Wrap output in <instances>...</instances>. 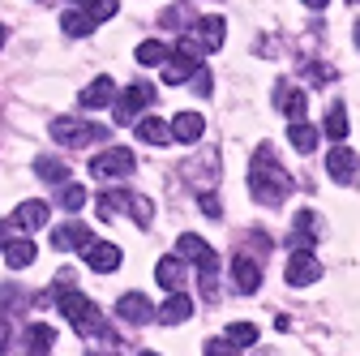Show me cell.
Masks as SVG:
<instances>
[{
  "label": "cell",
  "mask_w": 360,
  "mask_h": 356,
  "mask_svg": "<svg viewBox=\"0 0 360 356\" xmlns=\"http://www.w3.org/2000/svg\"><path fill=\"white\" fill-rule=\"evenodd\" d=\"M249 193L262 202V206H283L288 193H292V176L275 163V151L262 146L253 155V167H249Z\"/></svg>",
  "instance_id": "cell-1"
},
{
  "label": "cell",
  "mask_w": 360,
  "mask_h": 356,
  "mask_svg": "<svg viewBox=\"0 0 360 356\" xmlns=\"http://www.w3.org/2000/svg\"><path fill=\"white\" fill-rule=\"evenodd\" d=\"M56 305H60V314L73 322L77 335H103V339L112 343V331L103 326V318H99V309H95V300H90V296H82V292H73V288H60V292H56Z\"/></svg>",
  "instance_id": "cell-2"
},
{
  "label": "cell",
  "mask_w": 360,
  "mask_h": 356,
  "mask_svg": "<svg viewBox=\"0 0 360 356\" xmlns=\"http://www.w3.org/2000/svg\"><path fill=\"white\" fill-rule=\"evenodd\" d=\"M52 138L65 146H90V142H103L108 129L95 120H82V116H56L52 120Z\"/></svg>",
  "instance_id": "cell-3"
},
{
  "label": "cell",
  "mask_w": 360,
  "mask_h": 356,
  "mask_svg": "<svg viewBox=\"0 0 360 356\" xmlns=\"http://www.w3.org/2000/svg\"><path fill=\"white\" fill-rule=\"evenodd\" d=\"M155 99V91H150V86L146 82H138V86H129V91L124 95H116L112 99V112H116V125H133V120H138L142 116V108Z\"/></svg>",
  "instance_id": "cell-4"
},
{
  "label": "cell",
  "mask_w": 360,
  "mask_h": 356,
  "mask_svg": "<svg viewBox=\"0 0 360 356\" xmlns=\"http://www.w3.org/2000/svg\"><path fill=\"white\" fill-rule=\"evenodd\" d=\"M133 172V151L124 146H108L103 155L90 159V176H99V181H112V176H129Z\"/></svg>",
  "instance_id": "cell-5"
},
{
  "label": "cell",
  "mask_w": 360,
  "mask_h": 356,
  "mask_svg": "<svg viewBox=\"0 0 360 356\" xmlns=\"http://www.w3.org/2000/svg\"><path fill=\"white\" fill-rule=\"evenodd\" d=\"M82 258H86V266L95 275H112L116 266H120V249L112 245V241H99V236H90L86 245H82Z\"/></svg>",
  "instance_id": "cell-6"
},
{
  "label": "cell",
  "mask_w": 360,
  "mask_h": 356,
  "mask_svg": "<svg viewBox=\"0 0 360 356\" xmlns=\"http://www.w3.org/2000/svg\"><path fill=\"white\" fill-rule=\"evenodd\" d=\"M176 258L198 262V266H202V275H219V258H214V249H210L202 236H193V232H185V236L176 241Z\"/></svg>",
  "instance_id": "cell-7"
},
{
  "label": "cell",
  "mask_w": 360,
  "mask_h": 356,
  "mask_svg": "<svg viewBox=\"0 0 360 356\" xmlns=\"http://www.w3.org/2000/svg\"><path fill=\"white\" fill-rule=\"evenodd\" d=\"M318 275H322V262L313 258L309 249H292V258H288V284L292 288H309Z\"/></svg>",
  "instance_id": "cell-8"
},
{
  "label": "cell",
  "mask_w": 360,
  "mask_h": 356,
  "mask_svg": "<svg viewBox=\"0 0 360 356\" xmlns=\"http://www.w3.org/2000/svg\"><path fill=\"white\" fill-rule=\"evenodd\" d=\"M52 219V206L48 202H39V198H30V202H22L13 215H9V228H22V232H34V228H43Z\"/></svg>",
  "instance_id": "cell-9"
},
{
  "label": "cell",
  "mask_w": 360,
  "mask_h": 356,
  "mask_svg": "<svg viewBox=\"0 0 360 356\" xmlns=\"http://www.w3.org/2000/svg\"><path fill=\"white\" fill-rule=\"evenodd\" d=\"M116 314L124 318V322H133V326H150L155 322V314L159 309L142 296V292H129V296H120V305H116Z\"/></svg>",
  "instance_id": "cell-10"
},
{
  "label": "cell",
  "mask_w": 360,
  "mask_h": 356,
  "mask_svg": "<svg viewBox=\"0 0 360 356\" xmlns=\"http://www.w3.org/2000/svg\"><path fill=\"white\" fill-rule=\"evenodd\" d=\"M356 167H360V159H356L347 146H330V155H326V172H330V181L352 185V181H356Z\"/></svg>",
  "instance_id": "cell-11"
},
{
  "label": "cell",
  "mask_w": 360,
  "mask_h": 356,
  "mask_svg": "<svg viewBox=\"0 0 360 356\" xmlns=\"http://www.w3.org/2000/svg\"><path fill=\"white\" fill-rule=\"evenodd\" d=\"M189 34H198V48H206V52H219L223 48V39H228V22H223L219 13H210V18H202Z\"/></svg>",
  "instance_id": "cell-12"
},
{
  "label": "cell",
  "mask_w": 360,
  "mask_h": 356,
  "mask_svg": "<svg viewBox=\"0 0 360 356\" xmlns=\"http://www.w3.org/2000/svg\"><path fill=\"white\" fill-rule=\"evenodd\" d=\"M112 99H116V82H112L108 73H103V77H95V82H90L86 91H82V108H86V112L112 108Z\"/></svg>",
  "instance_id": "cell-13"
},
{
  "label": "cell",
  "mask_w": 360,
  "mask_h": 356,
  "mask_svg": "<svg viewBox=\"0 0 360 356\" xmlns=\"http://www.w3.org/2000/svg\"><path fill=\"white\" fill-rule=\"evenodd\" d=\"M232 279H236V292H245V296H253L257 288H262V266L253 262V258H232Z\"/></svg>",
  "instance_id": "cell-14"
},
{
  "label": "cell",
  "mask_w": 360,
  "mask_h": 356,
  "mask_svg": "<svg viewBox=\"0 0 360 356\" xmlns=\"http://www.w3.org/2000/svg\"><path fill=\"white\" fill-rule=\"evenodd\" d=\"M167 129H172V142H189V146H193L202 133H206V120H202L198 112H180Z\"/></svg>",
  "instance_id": "cell-15"
},
{
  "label": "cell",
  "mask_w": 360,
  "mask_h": 356,
  "mask_svg": "<svg viewBox=\"0 0 360 356\" xmlns=\"http://www.w3.org/2000/svg\"><path fill=\"white\" fill-rule=\"evenodd\" d=\"M159 322H167V326H176V322H185V318H193V300L185 296V292H172L163 305H159V314H155Z\"/></svg>",
  "instance_id": "cell-16"
},
{
  "label": "cell",
  "mask_w": 360,
  "mask_h": 356,
  "mask_svg": "<svg viewBox=\"0 0 360 356\" xmlns=\"http://www.w3.org/2000/svg\"><path fill=\"white\" fill-rule=\"evenodd\" d=\"M133 125H138V138H142L146 146H167V142H172V129H167V120H159V116H138Z\"/></svg>",
  "instance_id": "cell-17"
},
{
  "label": "cell",
  "mask_w": 360,
  "mask_h": 356,
  "mask_svg": "<svg viewBox=\"0 0 360 356\" xmlns=\"http://www.w3.org/2000/svg\"><path fill=\"white\" fill-rule=\"evenodd\" d=\"M155 279H159L167 292H180V288H185V262H180L176 253H172V258H159V266H155Z\"/></svg>",
  "instance_id": "cell-18"
},
{
  "label": "cell",
  "mask_w": 360,
  "mask_h": 356,
  "mask_svg": "<svg viewBox=\"0 0 360 356\" xmlns=\"http://www.w3.org/2000/svg\"><path fill=\"white\" fill-rule=\"evenodd\" d=\"M22 343H26L34 356H48V352H52V343H56V331H52L48 322H34V326H26Z\"/></svg>",
  "instance_id": "cell-19"
},
{
  "label": "cell",
  "mask_w": 360,
  "mask_h": 356,
  "mask_svg": "<svg viewBox=\"0 0 360 356\" xmlns=\"http://www.w3.org/2000/svg\"><path fill=\"white\" fill-rule=\"evenodd\" d=\"M159 69H163V82H172V86H176V82H189V77H193V73H198L202 65H198V61H189V56H180V52H176V56H167V61H163Z\"/></svg>",
  "instance_id": "cell-20"
},
{
  "label": "cell",
  "mask_w": 360,
  "mask_h": 356,
  "mask_svg": "<svg viewBox=\"0 0 360 356\" xmlns=\"http://www.w3.org/2000/svg\"><path fill=\"white\" fill-rule=\"evenodd\" d=\"M86 241H90V228H86V224H65V228H56V236H52L56 249H82Z\"/></svg>",
  "instance_id": "cell-21"
},
{
  "label": "cell",
  "mask_w": 360,
  "mask_h": 356,
  "mask_svg": "<svg viewBox=\"0 0 360 356\" xmlns=\"http://www.w3.org/2000/svg\"><path fill=\"white\" fill-rule=\"evenodd\" d=\"M60 30H65L69 39H86L90 30H95V22H90L82 9H69V13H60Z\"/></svg>",
  "instance_id": "cell-22"
},
{
  "label": "cell",
  "mask_w": 360,
  "mask_h": 356,
  "mask_svg": "<svg viewBox=\"0 0 360 356\" xmlns=\"http://www.w3.org/2000/svg\"><path fill=\"white\" fill-rule=\"evenodd\" d=\"M288 138H292V146H296L300 155L318 151V129H313V125H304V120H292V133H288Z\"/></svg>",
  "instance_id": "cell-23"
},
{
  "label": "cell",
  "mask_w": 360,
  "mask_h": 356,
  "mask_svg": "<svg viewBox=\"0 0 360 356\" xmlns=\"http://www.w3.org/2000/svg\"><path fill=\"white\" fill-rule=\"evenodd\" d=\"M279 108H283V116L288 120H304V95L300 91H292V86H279Z\"/></svg>",
  "instance_id": "cell-24"
},
{
  "label": "cell",
  "mask_w": 360,
  "mask_h": 356,
  "mask_svg": "<svg viewBox=\"0 0 360 356\" xmlns=\"http://www.w3.org/2000/svg\"><path fill=\"white\" fill-rule=\"evenodd\" d=\"M5 262L13 266V271H22V266L34 262V245H30V241H9V245H5Z\"/></svg>",
  "instance_id": "cell-25"
},
{
  "label": "cell",
  "mask_w": 360,
  "mask_h": 356,
  "mask_svg": "<svg viewBox=\"0 0 360 356\" xmlns=\"http://www.w3.org/2000/svg\"><path fill=\"white\" fill-rule=\"evenodd\" d=\"M326 138H335V146L347 138V112H343V103H330V112H326Z\"/></svg>",
  "instance_id": "cell-26"
},
{
  "label": "cell",
  "mask_w": 360,
  "mask_h": 356,
  "mask_svg": "<svg viewBox=\"0 0 360 356\" xmlns=\"http://www.w3.org/2000/svg\"><path fill=\"white\" fill-rule=\"evenodd\" d=\"M309 245H313V215L300 210L296 224H292V249H309Z\"/></svg>",
  "instance_id": "cell-27"
},
{
  "label": "cell",
  "mask_w": 360,
  "mask_h": 356,
  "mask_svg": "<svg viewBox=\"0 0 360 356\" xmlns=\"http://www.w3.org/2000/svg\"><path fill=\"white\" fill-rule=\"evenodd\" d=\"M77 5H82V13L90 18V22H108V18H116V0H77Z\"/></svg>",
  "instance_id": "cell-28"
},
{
  "label": "cell",
  "mask_w": 360,
  "mask_h": 356,
  "mask_svg": "<svg viewBox=\"0 0 360 356\" xmlns=\"http://www.w3.org/2000/svg\"><path fill=\"white\" fill-rule=\"evenodd\" d=\"M34 172H39L48 185H65V181H69V167H65L60 159H39V163H34Z\"/></svg>",
  "instance_id": "cell-29"
},
{
  "label": "cell",
  "mask_w": 360,
  "mask_h": 356,
  "mask_svg": "<svg viewBox=\"0 0 360 356\" xmlns=\"http://www.w3.org/2000/svg\"><path fill=\"white\" fill-rule=\"evenodd\" d=\"M138 61L142 65H163L167 61V48H163L159 39H146V43H138Z\"/></svg>",
  "instance_id": "cell-30"
},
{
  "label": "cell",
  "mask_w": 360,
  "mask_h": 356,
  "mask_svg": "<svg viewBox=\"0 0 360 356\" xmlns=\"http://www.w3.org/2000/svg\"><path fill=\"white\" fill-rule=\"evenodd\" d=\"M228 343H236V348L257 343V326H253V322H232V326H228Z\"/></svg>",
  "instance_id": "cell-31"
},
{
  "label": "cell",
  "mask_w": 360,
  "mask_h": 356,
  "mask_svg": "<svg viewBox=\"0 0 360 356\" xmlns=\"http://www.w3.org/2000/svg\"><path fill=\"white\" fill-rule=\"evenodd\" d=\"M60 206H65V210H82V206H86V189L65 181V189H60Z\"/></svg>",
  "instance_id": "cell-32"
},
{
  "label": "cell",
  "mask_w": 360,
  "mask_h": 356,
  "mask_svg": "<svg viewBox=\"0 0 360 356\" xmlns=\"http://www.w3.org/2000/svg\"><path fill=\"white\" fill-rule=\"evenodd\" d=\"M129 215L138 219L142 228H150V219H155V210H150V202H146V198H129Z\"/></svg>",
  "instance_id": "cell-33"
},
{
  "label": "cell",
  "mask_w": 360,
  "mask_h": 356,
  "mask_svg": "<svg viewBox=\"0 0 360 356\" xmlns=\"http://www.w3.org/2000/svg\"><path fill=\"white\" fill-rule=\"evenodd\" d=\"M120 206H129V198H124V193H116V189L99 198V215H108V219H112V215H116Z\"/></svg>",
  "instance_id": "cell-34"
},
{
  "label": "cell",
  "mask_w": 360,
  "mask_h": 356,
  "mask_svg": "<svg viewBox=\"0 0 360 356\" xmlns=\"http://www.w3.org/2000/svg\"><path fill=\"white\" fill-rule=\"evenodd\" d=\"M206 356H236V343H228V339H206Z\"/></svg>",
  "instance_id": "cell-35"
},
{
  "label": "cell",
  "mask_w": 360,
  "mask_h": 356,
  "mask_svg": "<svg viewBox=\"0 0 360 356\" xmlns=\"http://www.w3.org/2000/svg\"><path fill=\"white\" fill-rule=\"evenodd\" d=\"M202 210H206V215H210V219H219V202H214V198H210V193H206V198H202Z\"/></svg>",
  "instance_id": "cell-36"
},
{
  "label": "cell",
  "mask_w": 360,
  "mask_h": 356,
  "mask_svg": "<svg viewBox=\"0 0 360 356\" xmlns=\"http://www.w3.org/2000/svg\"><path fill=\"white\" fill-rule=\"evenodd\" d=\"M5 348H9V326L0 322V352H5Z\"/></svg>",
  "instance_id": "cell-37"
},
{
  "label": "cell",
  "mask_w": 360,
  "mask_h": 356,
  "mask_svg": "<svg viewBox=\"0 0 360 356\" xmlns=\"http://www.w3.org/2000/svg\"><path fill=\"white\" fill-rule=\"evenodd\" d=\"M9 232H13L9 224H0V249H5V245H9Z\"/></svg>",
  "instance_id": "cell-38"
},
{
  "label": "cell",
  "mask_w": 360,
  "mask_h": 356,
  "mask_svg": "<svg viewBox=\"0 0 360 356\" xmlns=\"http://www.w3.org/2000/svg\"><path fill=\"white\" fill-rule=\"evenodd\" d=\"M304 5H309V9H326V5H330V0H304Z\"/></svg>",
  "instance_id": "cell-39"
},
{
  "label": "cell",
  "mask_w": 360,
  "mask_h": 356,
  "mask_svg": "<svg viewBox=\"0 0 360 356\" xmlns=\"http://www.w3.org/2000/svg\"><path fill=\"white\" fill-rule=\"evenodd\" d=\"M5 39H9V30H5V26H0V48H5Z\"/></svg>",
  "instance_id": "cell-40"
},
{
  "label": "cell",
  "mask_w": 360,
  "mask_h": 356,
  "mask_svg": "<svg viewBox=\"0 0 360 356\" xmlns=\"http://www.w3.org/2000/svg\"><path fill=\"white\" fill-rule=\"evenodd\" d=\"M356 48H360V26H356Z\"/></svg>",
  "instance_id": "cell-41"
},
{
  "label": "cell",
  "mask_w": 360,
  "mask_h": 356,
  "mask_svg": "<svg viewBox=\"0 0 360 356\" xmlns=\"http://www.w3.org/2000/svg\"><path fill=\"white\" fill-rule=\"evenodd\" d=\"M142 356H159V352H142Z\"/></svg>",
  "instance_id": "cell-42"
}]
</instances>
